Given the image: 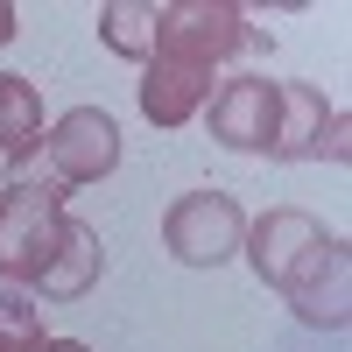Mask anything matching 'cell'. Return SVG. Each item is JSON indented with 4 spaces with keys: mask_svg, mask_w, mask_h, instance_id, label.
I'll list each match as a JSON object with an SVG mask.
<instances>
[{
    "mask_svg": "<svg viewBox=\"0 0 352 352\" xmlns=\"http://www.w3.org/2000/svg\"><path fill=\"white\" fill-rule=\"evenodd\" d=\"M240 254L254 261V275L268 282L275 296L296 303L303 324H317V331H345L352 324V254L303 204H268V212L247 226Z\"/></svg>",
    "mask_w": 352,
    "mask_h": 352,
    "instance_id": "obj_1",
    "label": "cell"
},
{
    "mask_svg": "<svg viewBox=\"0 0 352 352\" xmlns=\"http://www.w3.org/2000/svg\"><path fill=\"white\" fill-rule=\"evenodd\" d=\"M247 240V212L226 190H184L162 212V247L184 261V268H226Z\"/></svg>",
    "mask_w": 352,
    "mask_h": 352,
    "instance_id": "obj_2",
    "label": "cell"
},
{
    "mask_svg": "<svg viewBox=\"0 0 352 352\" xmlns=\"http://www.w3.org/2000/svg\"><path fill=\"white\" fill-rule=\"evenodd\" d=\"M275 162H310V155H331L345 162V113L303 78H275V141H268Z\"/></svg>",
    "mask_w": 352,
    "mask_h": 352,
    "instance_id": "obj_3",
    "label": "cell"
},
{
    "mask_svg": "<svg viewBox=\"0 0 352 352\" xmlns=\"http://www.w3.org/2000/svg\"><path fill=\"white\" fill-rule=\"evenodd\" d=\"M64 204L56 197H28V190H0V282H14L28 289L43 268H50V254L64 247Z\"/></svg>",
    "mask_w": 352,
    "mask_h": 352,
    "instance_id": "obj_4",
    "label": "cell"
},
{
    "mask_svg": "<svg viewBox=\"0 0 352 352\" xmlns=\"http://www.w3.org/2000/svg\"><path fill=\"white\" fill-rule=\"evenodd\" d=\"M204 127L232 155H268V141H275V78L268 71L219 78V92L204 99Z\"/></svg>",
    "mask_w": 352,
    "mask_h": 352,
    "instance_id": "obj_5",
    "label": "cell"
},
{
    "mask_svg": "<svg viewBox=\"0 0 352 352\" xmlns=\"http://www.w3.org/2000/svg\"><path fill=\"white\" fill-rule=\"evenodd\" d=\"M43 155H50L56 184L71 197L78 184H99V176L120 169V127H113V113H99V106H71L64 120L43 134Z\"/></svg>",
    "mask_w": 352,
    "mask_h": 352,
    "instance_id": "obj_6",
    "label": "cell"
},
{
    "mask_svg": "<svg viewBox=\"0 0 352 352\" xmlns=\"http://www.w3.org/2000/svg\"><path fill=\"white\" fill-rule=\"evenodd\" d=\"M212 92H219V71L176 64V56H148V64H141V113H148L155 127H184V120H197Z\"/></svg>",
    "mask_w": 352,
    "mask_h": 352,
    "instance_id": "obj_7",
    "label": "cell"
},
{
    "mask_svg": "<svg viewBox=\"0 0 352 352\" xmlns=\"http://www.w3.org/2000/svg\"><path fill=\"white\" fill-rule=\"evenodd\" d=\"M106 275V247H99V226H85V219H71L64 226V247L50 254V268L28 282V296L36 303H78L85 289H92Z\"/></svg>",
    "mask_w": 352,
    "mask_h": 352,
    "instance_id": "obj_8",
    "label": "cell"
},
{
    "mask_svg": "<svg viewBox=\"0 0 352 352\" xmlns=\"http://www.w3.org/2000/svg\"><path fill=\"white\" fill-rule=\"evenodd\" d=\"M155 28H162V8H155V0H106V8H99V43H106L113 56H127V64H148Z\"/></svg>",
    "mask_w": 352,
    "mask_h": 352,
    "instance_id": "obj_9",
    "label": "cell"
},
{
    "mask_svg": "<svg viewBox=\"0 0 352 352\" xmlns=\"http://www.w3.org/2000/svg\"><path fill=\"white\" fill-rule=\"evenodd\" d=\"M36 134H43V92L21 71H8L0 78V155H14L21 141H36Z\"/></svg>",
    "mask_w": 352,
    "mask_h": 352,
    "instance_id": "obj_10",
    "label": "cell"
},
{
    "mask_svg": "<svg viewBox=\"0 0 352 352\" xmlns=\"http://www.w3.org/2000/svg\"><path fill=\"white\" fill-rule=\"evenodd\" d=\"M50 331H43V303L28 289H0V352H43Z\"/></svg>",
    "mask_w": 352,
    "mask_h": 352,
    "instance_id": "obj_11",
    "label": "cell"
},
{
    "mask_svg": "<svg viewBox=\"0 0 352 352\" xmlns=\"http://www.w3.org/2000/svg\"><path fill=\"white\" fill-rule=\"evenodd\" d=\"M14 28H21V14L8 8V0H0V43H14Z\"/></svg>",
    "mask_w": 352,
    "mask_h": 352,
    "instance_id": "obj_12",
    "label": "cell"
},
{
    "mask_svg": "<svg viewBox=\"0 0 352 352\" xmlns=\"http://www.w3.org/2000/svg\"><path fill=\"white\" fill-rule=\"evenodd\" d=\"M43 352H92V345H78V338H50Z\"/></svg>",
    "mask_w": 352,
    "mask_h": 352,
    "instance_id": "obj_13",
    "label": "cell"
}]
</instances>
